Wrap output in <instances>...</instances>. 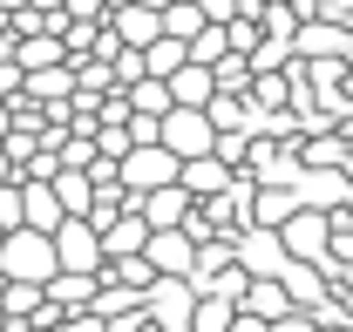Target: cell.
I'll list each match as a JSON object with an SVG mask.
<instances>
[{
  "label": "cell",
  "mask_w": 353,
  "mask_h": 332,
  "mask_svg": "<svg viewBox=\"0 0 353 332\" xmlns=\"http://www.w3.org/2000/svg\"><path fill=\"white\" fill-rule=\"evenodd\" d=\"M123 34H130V41H143V34H157V14H150V7H136L130 21H123Z\"/></svg>",
  "instance_id": "obj_1"
}]
</instances>
